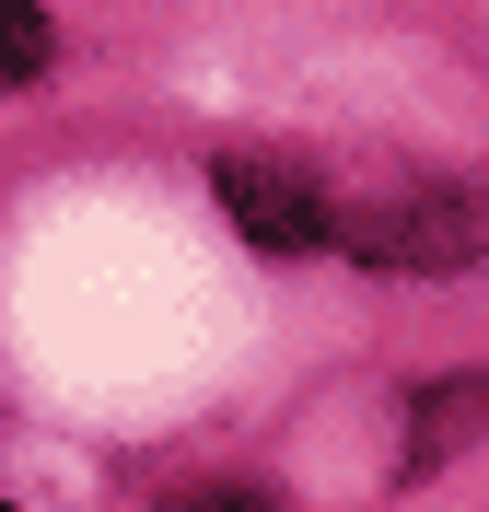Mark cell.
<instances>
[{"label": "cell", "instance_id": "7a4b0ae2", "mask_svg": "<svg viewBox=\"0 0 489 512\" xmlns=\"http://www.w3.org/2000/svg\"><path fill=\"white\" fill-rule=\"evenodd\" d=\"M222 210H233V233L245 245H268V256H315V245H338V210H326V187L303 175L292 152H222Z\"/></svg>", "mask_w": 489, "mask_h": 512}, {"label": "cell", "instance_id": "3957f363", "mask_svg": "<svg viewBox=\"0 0 489 512\" xmlns=\"http://www.w3.org/2000/svg\"><path fill=\"white\" fill-rule=\"evenodd\" d=\"M47 59H59L47 12H35V0H0V94H24V82H35Z\"/></svg>", "mask_w": 489, "mask_h": 512}, {"label": "cell", "instance_id": "6da1fadb", "mask_svg": "<svg viewBox=\"0 0 489 512\" xmlns=\"http://www.w3.org/2000/svg\"><path fill=\"white\" fill-rule=\"evenodd\" d=\"M338 245L361 268H396V280H466L489 268V187H420V198H373L338 222Z\"/></svg>", "mask_w": 489, "mask_h": 512}]
</instances>
